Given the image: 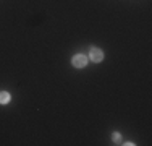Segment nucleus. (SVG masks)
<instances>
[{
	"instance_id": "obj_1",
	"label": "nucleus",
	"mask_w": 152,
	"mask_h": 146,
	"mask_svg": "<svg viewBox=\"0 0 152 146\" xmlns=\"http://www.w3.org/2000/svg\"><path fill=\"white\" fill-rule=\"evenodd\" d=\"M89 57H91V60H92V62H102V58H104V52L101 50V49L94 47V49H91V52H89Z\"/></svg>"
},
{
	"instance_id": "obj_2",
	"label": "nucleus",
	"mask_w": 152,
	"mask_h": 146,
	"mask_svg": "<svg viewBox=\"0 0 152 146\" xmlns=\"http://www.w3.org/2000/svg\"><path fill=\"white\" fill-rule=\"evenodd\" d=\"M86 64H88V58H86L84 55H75V57H73V65L76 68L86 67Z\"/></svg>"
},
{
	"instance_id": "obj_3",
	"label": "nucleus",
	"mask_w": 152,
	"mask_h": 146,
	"mask_svg": "<svg viewBox=\"0 0 152 146\" xmlns=\"http://www.w3.org/2000/svg\"><path fill=\"white\" fill-rule=\"evenodd\" d=\"M10 102V94L8 93H0V104H8Z\"/></svg>"
},
{
	"instance_id": "obj_4",
	"label": "nucleus",
	"mask_w": 152,
	"mask_h": 146,
	"mask_svg": "<svg viewBox=\"0 0 152 146\" xmlns=\"http://www.w3.org/2000/svg\"><path fill=\"white\" fill-rule=\"evenodd\" d=\"M120 140H122L120 133H113V141H120Z\"/></svg>"
}]
</instances>
